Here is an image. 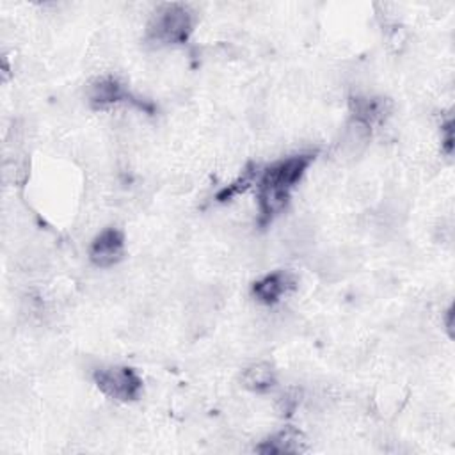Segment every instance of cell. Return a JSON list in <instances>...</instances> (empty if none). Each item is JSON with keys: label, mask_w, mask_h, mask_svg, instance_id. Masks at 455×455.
I'll use <instances>...</instances> for the list:
<instances>
[{"label": "cell", "mask_w": 455, "mask_h": 455, "mask_svg": "<svg viewBox=\"0 0 455 455\" xmlns=\"http://www.w3.org/2000/svg\"><path fill=\"white\" fill-rule=\"evenodd\" d=\"M304 439L302 434L297 432L295 428H284L275 432L274 435L267 437L261 441V444L256 446V451L259 453H272V455H281V453H300L304 451Z\"/></svg>", "instance_id": "6"}, {"label": "cell", "mask_w": 455, "mask_h": 455, "mask_svg": "<svg viewBox=\"0 0 455 455\" xmlns=\"http://www.w3.org/2000/svg\"><path fill=\"white\" fill-rule=\"evenodd\" d=\"M192 12L183 4H164L148 25V41L153 44H180L192 32Z\"/></svg>", "instance_id": "2"}, {"label": "cell", "mask_w": 455, "mask_h": 455, "mask_svg": "<svg viewBox=\"0 0 455 455\" xmlns=\"http://www.w3.org/2000/svg\"><path fill=\"white\" fill-rule=\"evenodd\" d=\"M94 384L98 389L114 400L132 402L137 400L142 391V379L133 368L128 366H103L94 371Z\"/></svg>", "instance_id": "3"}, {"label": "cell", "mask_w": 455, "mask_h": 455, "mask_svg": "<svg viewBox=\"0 0 455 455\" xmlns=\"http://www.w3.org/2000/svg\"><path fill=\"white\" fill-rule=\"evenodd\" d=\"M313 155L300 153L268 165L258 180L259 220L270 222L288 203L293 187L309 167Z\"/></svg>", "instance_id": "1"}, {"label": "cell", "mask_w": 455, "mask_h": 455, "mask_svg": "<svg viewBox=\"0 0 455 455\" xmlns=\"http://www.w3.org/2000/svg\"><path fill=\"white\" fill-rule=\"evenodd\" d=\"M123 98H126V91L114 78H98L94 84H91L89 100L96 108H105L112 103L121 101Z\"/></svg>", "instance_id": "7"}, {"label": "cell", "mask_w": 455, "mask_h": 455, "mask_svg": "<svg viewBox=\"0 0 455 455\" xmlns=\"http://www.w3.org/2000/svg\"><path fill=\"white\" fill-rule=\"evenodd\" d=\"M124 254V235L117 228L103 229L89 247V258L96 267H112Z\"/></svg>", "instance_id": "4"}, {"label": "cell", "mask_w": 455, "mask_h": 455, "mask_svg": "<svg viewBox=\"0 0 455 455\" xmlns=\"http://www.w3.org/2000/svg\"><path fill=\"white\" fill-rule=\"evenodd\" d=\"M242 382L247 389L254 391V393H263V391H268L275 379H274V370L270 368V364L267 363H258V364H252L249 366L243 375H242Z\"/></svg>", "instance_id": "8"}, {"label": "cell", "mask_w": 455, "mask_h": 455, "mask_svg": "<svg viewBox=\"0 0 455 455\" xmlns=\"http://www.w3.org/2000/svg\"><path fill=\"white\" fill-rule=\"evenodd\" d=\"M295 286V279L286 270H275L272 274L263 275L259 281L254 283L252 293L258 300L265 304L277 302L283 295H286Z\"/></svg>", "instance_id": "5"}]
</instances>
